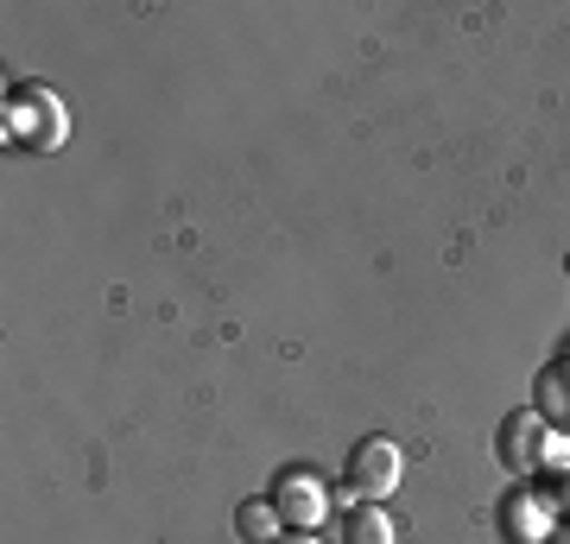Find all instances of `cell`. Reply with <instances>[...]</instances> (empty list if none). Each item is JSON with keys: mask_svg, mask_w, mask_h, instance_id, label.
I'll list each match as a JSON object with an SVG mask.
<instances>
[{"mask_svg": "<svg viewBox=\"0 0 570 544\" xmlns=\"http://www.w3.org/2000/svg\"><path fill=\"white\" fill-rule=\"evenodd\" d=\"M279 506L266 501V494H254V501L235 506V532H242V544H273L279 538Z\"/></svg>", "mask_w": 570, "mask_h": 544, "instance_id": "cell-6", "label": "cell"}, {"mask_svg": "<svg viewBox=\"0 0 570 544\" xmlns=\"http://www.w3.org/2000/svg\"><path fill=\"white\" fill-rule=\"evenodd\" d=\"M551 544H570V525H558V532H551Z\"/></svg>", "mask_w": 570, "mask_h": 544, "instance_id": "cell-9", "label": "cell"}, {"mask_svg": "<svg viewBox=\"0 0 570 544\" xmlns=\"http://www.w3.org/2000/svg\"><path fill=\"white\" fill-rule=\"evenodd\" d=\"M501 525H508L513 538H539V532H546V506L527 494V501H513L508 513H501Z\"/></svg>", "mask_w": 570, "mask_h": 544, "instance_id": "cell-7", "label": "cell"}, {"mask_svg": "<svg viewBox=\"0 0 570 544\" xmlns=\"http://www.w3.org/2000/svg\"><path fill=\"white\" fill-rule=\"evenodd\" d=\"M273 506H279V520L292 525V532H317L330 513V494L317 475H305V468H292V475H279V487H273Z\"/></svg>", "mask_w": 570, "mask_h": 544, "instance_id": "cell-3", "label": "cell"}, {"mask_svg": "<svg viewBox=\"0 0 570 544\" xmlns=\"http://www.w3.org/2000/svg\"><path fill=\"white\" fill-rule=\"evenodd\" d=\"M7 140L32 146V152H58L70 140V115H63V101L45 82H20L7 96Z\"/></svg>", "mask_w": 570, "mask_h": 544, "instance_id": "cell-1", "label": "cell"}, {"mask_svg": "<svg viewBox=\"0 0 570 544\" xmlns=\"http://www.w3.org/2000/svg\"><path fill=\"white\" fill-rule=\"evenodd\" d=\"M273 544H317V532H279Z\"/></svg>", "mask_w": 570, "mask_h": 544, "instance_id": "cell-8", "label": "cell"}, {"mask_svg": "<svg viewBox=\"0 0 570 544\" xmlns=\"http://www.w3.org/2000/svg\"><path fill=\"white\" fill-rule=\"evenodd\" d=\"M400 444H393V437H362V444L348 449V494H355V501H387L393 487H400Z\"/></svg>", "mask_w": 570, "mask_h": 544, "instance_id": "cell-2", "label": "cell"}, {"mask_svg": "<svg viewBox=\"0 0 570 544\" xmlns=\"http://www.w3.org/2000/svg\"><path fill=\"white\" fill-rule=\"evenodd\" d=\"M393 538H400V525H393L387 506H374V501H362L343 525V544H393Z\"/></svg>", "mask_w": 570, "mask_h": 544, "instance_id": "cell-5", "label": "cell"}, {"mask_svg": "<svg viewBox=\"0 0 570 544\" xmlns=\"http://www.w3.org/2000/svg\"><path fill=\"white\" fill-rule=\"evenodd\" d=\"M551 431L539 412H513V418H501V463L513 468V475H532V468L551 456Z\"/></svg>", "mask_w": 570, "mask_h": 544, "instance_id": "cell-4", "label": "cell"}]
</instances>
